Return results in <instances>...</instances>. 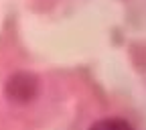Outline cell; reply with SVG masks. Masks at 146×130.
Returning a JSON list of instances; mask_svg holds the SVG:
<instances>
[{"mask_svg":"<svg viewBox=\"0 0 146 130\" xmlns=\"http://www.w3.org/2000/svg\"><path fill=\"white\" fill-rule=\"evenodd\" d=\"M89 130H134V128L128 120L120 116H106L102 120H96L89 126Z\"/></svg>","mask_w":146,"mask_h":130,"instance_id":"1","label":"cell"}]
</instances>
